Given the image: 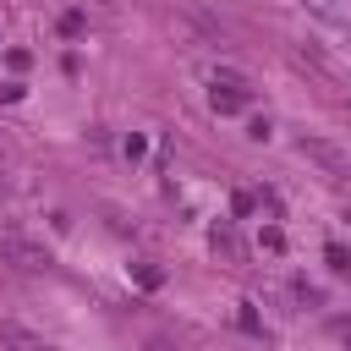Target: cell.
Returning a JSON list of instances; mask_svg holds the SVG:
<instances>
[{"label": "cell", "mask_w": 351, "mask_h": 351, "mask_svg": "<svg viewBox=\"0 0 351 351\" xmlns=\"http://www.w3.org/2000/svg\"><path fill=\"white\" fill-rule=\"evenodd\" d=\"M302 154H307V159H318L335 181H346V176H351V159H346L335 143H324V137H302Z\"/></svg>", "instance_id": "1"}, {"label": "cell", "mask_w": 351, "mask_h": 351, "mask_svg": "<svg viewBox=\"0 0 351 351\" xmlns=\"http://www.w3.org/2000/svg\"><path fill=\"white\" fill-rule=\"evenodd\" d=\"M0 346H5V351H55L44 335H33V329H22V324H0Z\"/></svg>", "instance_id": "2"}, {"label": "cell", "mask_w": 351, "mask_h": 351, "mask_svg": "<svg viewBox=\"0 0 351 351\" xmlns=\"http://www.w3.org/2000/svg\"><path fill=\"white\" fill-rule=\"evenodd\" d=\"M241 104H247V88L236 77H225V82L214 77V110H241Z\"/></svg>", "instance_id": "3"}, {"label": "cell", "mask_w": 351, "mask_h": 351, "mask_svg": "<svg viewBox=\"0 0 351 351\" xmlns=\"http://www.w3.org/2000/svg\"><path fill=\"white\" fill-rule=\"evenodd\" d=\"M329 263H335L340 274H351V252H346V247H329Z\"/></svg>", "instance_id": "4"}, {"label": "cell", "mask_w": 351, "mask_h": 351, "mask_svg": "<svg viewBox=\"0 0 351 351\" xmlns=\"http://www.w3.org/2000/svg\"><path fill=\"white\" fill-rule=\"evenodd\" d=\"M148 351H181V346H170V340H154V346H148Z\"/></svg>", "instance_id": "5"}]
</instances>
